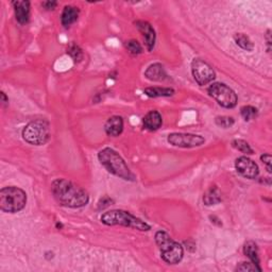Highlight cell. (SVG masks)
I'll return each instance as SVG.
<instances>
[{"mask_svg":"<svg viewBox=\"0 0 272 272\" xmlns=\"http://www.w3.org/2000/svg\"><path fill=\"white\" fill-rule=\"evenodd\" d=\"M51 193L57 203L65 207H83L90 201L86 190L66 179H57L52 182Z\"/></svg>","mask_w":272,"mask_h":272,"instance_id":"cell-1","label":"cell"},{"mask_svg":"<svg viewBox=\"0 0 272 272\" xmlns=\"http://www.w3.org/2000/svg\"><path fill=\"white\" fill-rule=\"evenodd\" d=\"M98 160L109 173L126 181H133L134 176L125 160L111 148H104L98 153Z\"/></svg>","mask_w":272,"mask_h":272,"instance_id":"cell-2","label":"cell"},{"mask_svg":"<svg viewBox=\"0 0 272 272\" xmlns=\"http://www.w3.org/2000/svg\"><path fill=\"white\" fill-rule=\"evenodd\" d=\"M100 220L103 224L109 225V227H112V225H121V227L132 228L138 231H143V232H147V231L151 229L147 222L133 216L129 212L123 210H113L104 213Z\"/></svg>","mask_w":272,"mask_h":272,"instance_id":"cell-3","label":"cell"},{"mask_svg":"<svg viewBox=\"0 0 272 272\" xmlns=\"http://www.w3.org/2000/svg\"><path fill=\"white\" fill-rule=\"evenodd\" d=\"M155 242L158 245L161 257L169 265L179 264L184 255L183 247L179 242L173 240L165 231H159L155 234Z\"/></svg>","mask_w":272,"mask_h":272,"instance_id":"cell-4","label":"cell"},{"mask_svg":"<svg viewBox=\"0 0 272 272\" xmlns=\"http://www.w3.org/2000/svg\"><path fill=\"white\" fill-rule=\"evenodd\" d=\"M27 204V194L16 186H7L0 190V208L5 213H18Z\"/></svg>","mask_w":272,"mask_h":272,"instance_id":"cell-5","label":"cell"},{"mask_svg":"<svg viewBox=\"0 0 272 272\" xmlns=\"http://www.w3.org/2000/svg\"><path fill=\"white\" fill-rule=\"evenodd\" d=\"M50 135V125L45 119L33 120L22 130L24 140L34 146H43L49 141Z\"/></svg>","mask_w":272,"mask_h":272,"instance_id":"cell-6","label":"cell"},{"mask_svg":"<svg viewBox=\"0 0 272 272\" xmlns=\"http://www.w3.org/2000/svg\"><path fill=\"white\" fill-rule=\"evenodd\" d=\"M208 95L215 99L218 104L225 109H233L237 104V95L235 91L223 83H213L207 90Z\"/></svg>","mask_w":272,"mask_h":272,"instance_id":"cell-7","label":"cell"},{"mask_svg":"<svg viewBox=\"0 0 272 272\" xmlns=\"http://www.w3.org/2000/svg\"><path fill=\"white\" fill-rule=\"evenodd\" d=\"M192 73L196 82L201 86L207 85L216 78V73L213 67L201 59H195L193 61Z\"/></svg>","mask_w":272,"mask_h":272,"instance_id":"cell-8","label":"cell"},{"mask_svg":"<svg viewBox=\"0 0 272 272\" xmlns=\"http://www.w3.org/2000/svg\"><path fill=\"white\" fill-rule=\"evenodd\" d=\"M168 143L179 148H196L205 143V138L192 133H171L168 135Z\"/></svg>","mask_w":272,"mask_h":272,"instance_id":"cell-9","label":"cell"},{"mask_svg":"<svg viewBox=\"0 0 272 272\" xmlns=\"http://www.w3.org/2000/svg\"><path fill=\"white\" fill-rule=\"evenodd\" d=\"M235 168L241 177L250 179V180L256 179L259 173L258 166L256 165L255 162H253L252 160L247 158V156H240V158L236 160Z\"/></svg>","mask_w":272,"mask_h":272,"instance_id":"cell-10","label":"cell"},{"mask_svg":"<svg viewBox=\"0 0 272 272\" xmlns=\"http://www.w3.org/2000/svg\"><path fill=\"white\" fill-rule=\"evenodd\" d=\"M135 27L138 29L143 36L145 38V43H146V47L149 51H151L155 45V31L152 26L149 24L148 21L145 20H137L135 22Z\"/></svg>","mask_w":272,"mask_h":272,"instance_id":"cell-11","label":"cell"},{"mask_svg":"<svg viewBox=\"0 0 272 272\" xmlns=\"http://www.w3.org/2000/svg\"><path fill=\"white\" fill-rule=\"evenodd\" d=\"M145 77L153 82H162V81L168 79L164 66L160 63H154V64L150 65L145 72Z\"/></svg>","mask_w":272,"mask_h":272,"instance_id":"cell-12","label":"cell"},{"mask_svg":"<svg viewBox=\"0 0 272 272\" xmlns=\"http://www.w3.org/2000/svg\"><path fill=\"white\" fill-rule=\"evenodd\" d=\"M13 5L16 20L20 25L28 24L29 19H30V2L26 1V0L24 1H14Z\"/></svg>","mask_w":272,"mask_h":272,"instance_id":"cell-13","label":"cell"},{"mask_svg":"<svg viewBox=\"0 0 272 272\" xmlns=\"http://www.w3.org/2000/svg\"><path fill=\"white\" fill-rule=\"evenodd\" d=\"M104 130L109 136L116 137L119 136L124 131V119L120 116H112L109 118L106 126H104Z\"/></svg>","mask_w":272,"mask_h":272,"instance_id":"cell-14","label":"cell"},{"mask_svg":"<svg viewBox=\"0 0 272 272\" xmlns=\"http://www.w3.org/2000/svg\"><path fill=\"white\" fill-rule=\"evenodd\" d=\"M145 129L149 131H155L161 128L163 124L162 115L158 111H150L143 119Z\"/></svg>","mask_w":272,"mask_h":272,"instance_id":"cell-15","label":"cell"},{"mask_svg":"<svg viewBox=\"0 0 272 272\" xmlns=\"http://www.w3.org/2000/svg\"><path fill=\"white\" fill-rule=\"evenodd\" d=\"M79 17V9L73 5H66L63 10L61 16V22L64 27L72 26L73 22H76Z\"/></svg>","mask_w":272,"mask_h":272,"instance_id":"cell-16","label":"cell"},{"mask_svg":"<svg viewBox=\"0 0 272 272\" xmlns=\"http://www.w3.org/2000/svg\"><path fill=\"white\" fill-rule=\"evenodd\" d=\"M244 254L251 262L260 268V259L258 255V248L254 241H248L244 246Z\"/></svg>","mask_w":272,"mask_h":272,"instance_id":"cell-17","label":"cell"},{"mask_svg":"<svg viewBox=\"0 0 272 272\" xmlns=\"http://www.w3.org/2000/svg\"><path fill=\"white\" fill-rule=\"evenodd\" d=\"M221 202V193L217 186H212L203 196V203L207 206L216 205Z\"/></svg>","mask_w":272,"mask_h":272,"instance_id":"cell-18","label":"cell"},{"mask_svg":"<svg viewBox=\"0 0 272 272\" xmlns=\"http://www.w3.org/2000/svg\"><path fill=\"white\" fill-rule=\"evenodd\" d=\"M145 94L151 98L170 97L175 94V91L169 88H148L145 90Z\"/></svg>","mask_w":272,"mask_h":272,"instance_id":"cell-19","label":"cell"},{"mask_svg":"<svg viewBox=\"0 0 272 272\" xmlns=\"http://www.w3.org/2000/svg\"><path fill=\"white\" fill-rule=\"evenodd\" d=\"M234 40L236 45L241 49L247 51H252L254 49V44L252 43V40L244 33H236L234 36Z\"/></svg>","mask_w":272,"mask_h":272,"instance_id":"cell-20","label":"cell"},{"mask_svg":"<svg viewBox=\"0 0 272 272\" xmlns=\"http://www.w3.org/2000/svg\"><path fill=\"white\" fill-rule=\"evenodd\" d=\"M240 114L246 121H250L257 116L258 111L256 108L252 106H245L240 109Z\"/></svg>","mask_w":272,"mask_h":272,"instance_id":"cell-21","label":"cell"},{"mask_svg":"<svg viewBox=\"0 0 272 272\" xmlns=\"http://www.w3.org/2000/svg\"><path fill=\"white\" fill-rule=\"evenodd\" d=\"M232 146L236 150H238V151L245 154H253V149L250 147V145L244 140H234L232 142Z\"/></svg>","mask_w":272,"mask_h":272,"instance_id":"cell-22","label":"cell"},{"mask_svg":"<svg viewBox=\"0 0 272 272\" xmlns=\"http://www.w3.org/2000/svg\"><path fill=\"white\" fill-rule=\"evenodd\" d=\"M126 48L131 54H134V55L140 54L143 52V47L141 46V44L135 39L128 40V42L126 43Z\"/></svg>","mask_w":272,"mask_h":272,"instance_id":"cell-23","label":"cell"},{"mask_svg":"<svg viewBox=\"0 0 272 272\" xmlns=\"http://www.w3.org/2000/svg\"><path fill=\"white\" fill-rule=\"evenodd\" d=\"M215 123L218 127H220V128L228 129L234 125L235 120L233 117H230V116H218L215 119Z\"/></svg>","mask_w":272,"mask_h":272,"instance_id":"cell-24","label":"cell"},{"mask_svg":"<svg viewBox=\"0 0 272 272\" xmlns=\"http://www.w3.org/2000/svg\"><path fill=\"white\" fill-rule=\"evenodd\" d=\"M236 271H247V272H253V271H262V268H258L256 265H254L252 262H242L236 267Z\"/></svg>","mask_w":272,"mask_h":272,"instance_id":"cell-25","label":"cell"},{"mask_svg":"<svg viewBox=\"0 0 272 272\" xmlns=\"http://www.w3.org/2000/svg\"><path fill=\"white\" fill-rule=\"evenodd\" d=\"M68 54L73 57L74 61H78L81 59V57H82V51H81V49L76 45H73L69 47Z\"/></svg>","mask_w":272,"mask_h":272,"instance_id":"cell-26","label":"cell"},{"mask_svg":"<svg viewBox=\"0 0 272 272\" xmlns=\"http://www.w3.org/2000/svg\"><path fill=\"white\" fill-rule=\"evenodd\" d=\"M113 203H114V201L111 198H109V197H107V196L103 197V198H101L99 200V202H98V210H104V208L109 207Z\"/></svg>","mask_w":272,"mask_h":272,"instance_id":"cell-27","label":"cell"},{"mask_svg":"<svg viewBox=\"0 0 272 272\" xmlns=\"http://www.w3.org/2000/svg\"><path fill=\"white\" fill-rule=\"evenodd\" d=\"M260 161L266 165V168H267V171L270 173L271 172V155L266 153L260 156Z\"/></svg>","mask_w":272,"mask_h":272,"instance_id":"cell-28","label":"cell"},{"mask_svg":"<svg viewBox=\"0 0 272 272\" xmlns=\"http://www.w3.org/2000/svg\"><path fill=\"white\" fill-rule=\"evenodd\" d=\"M42 5L46 10L50 11V10L55 9V7L57 5V2L56 1H44V2H42Z\"/></svg>","mask_w":272,"mask_h":272,"instance_id":"cell-29","label":"cell"},{"mask_svg":"<svg viewBox=\"0 0 272 272\" xmlns=\"http://www.w3.org/2000/svg\"><path fill=\"white\" fill-rule=\"evenodd\" d=\"M267 44H268V52H270V45H271V39H270V30L267 31Z\"/></svg>","mask_w":272,"mask_h":272,"instance_id":"cell-30","label":"cell"},{"mask_svg":"<svg viewBox=\"0 0 272 272\" xmlns=\"http://www.w3.org/2000/svg\"><path fill=\"white\" fill-rule=\"evenodd\" d=\"M8 101H9V100H8L7 96H5V94L2 91V92H1V102L4 104V103H7Z\"/></svg>","mask_w":272,"mask_h":272,"instance_id":"cell-31","label":"cell"}]
</instances>
